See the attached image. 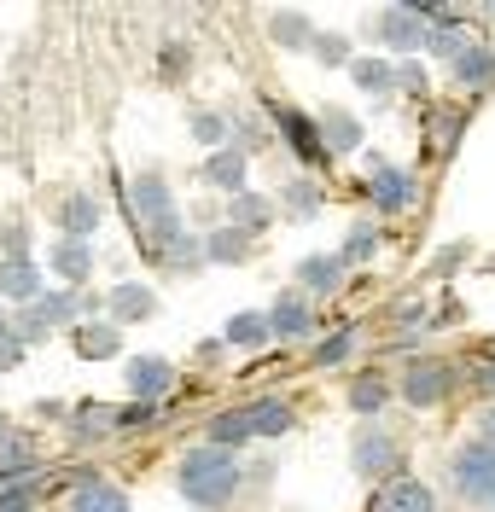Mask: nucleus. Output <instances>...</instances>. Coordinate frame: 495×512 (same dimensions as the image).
Segmentation results:
<instances>
[{"instance_id": "f257e3e1", "label": "nucleus", "mask_w": 495, "mask_h": 512, "mask_svg": "<svg viewBox=\"0 0 495 512\" xmlns=\"http://www.w3.org/2000/svg\"><path fill=\"white\" fill-rule=\"evenodd\" d=\"M123 210H129V227H134V245H140V256L164 268L169 256H175V245L187 239L181 204H175V192L164 187V175H158V169L129 175V187H123Z\"/></svg>"}, {"instance_id": "f03ea898", "label": "nucleus", "mask_w": 495, "mask_h": 512, "mask_svg": "<svg viewBox=\"0 0 495 512\" xmlns=\"http://www.w3.org/2000/svg\"><path fill=\"white\" fill-rule=\"evenodd\" d=\"M175 489H181V501L198 512H222L233 507V495L245 489V460L228 454V448L216 443H198L181 454V466H175Z\"/></svg>"}, {"instance_id": "7ed1b4c3", "label": "nucleus", "mask_w": 495, "mask_h": 512, "mask_svg": "<svg viewBox=\"0 0 495 512\" xmlns=\"http://www.w3.org/2000/svg\"><path fill=\"white\" fill-rule=\"evenodd\" d=\"M88 309H94V297H76V291H65V286H53L47 291V297H35L30 309H24V315H18V326H12V332H18V338H24V344H47V338H53V332H76V326H82V315H88Z\"/></svg>"}, {"instance_id": "20e7f679", "label": "nucleus", "mask_w": 495, "mask_h": 512, "mask_svg": "<svg viewBox=\"0 0 495 512\" xmlns=\"http://www.w3.org/2000/svg\"><path fill=\"white\" fill-rule=\"evenodd\" d=\"M461 384V367L455 361H437V355H414L402 373H396V396L408 408H443Z\"/></svg>"}, {"instance_id": "39448f33", "label": "nucleus", "mask_w": 495, "mask_h": 512, "mask_svg": "<svg viewBox=\"0 0 495 512\" xmlns=\"http://www.w3.org/2000/svg\"><path fill=\"white\" fill-rule=\"evenodd\" d=\"M362 187L373 198V210L379 216H402V210H414L420 204V175L408 169V163H391V158H373L362 163Z\"/></svg>"}, {"instance_id": "423d86ee", "label": "nucleus", "mask_w": 495, "mask_h": 512, "mask_svg": "<svg viewBox=\"0 0 495 512\" xmlns=\"http://www.w3.org/2000/svg\"><path fill=\"white\" fill-rule=\"evenodd\" d=\"M350 466H356V478H396V466H402V443H396V431L385 419H367L362 431L350 437Z\"/></svg>"}, {"instance_id": "0eeeda50", "label": "nucleus", "mask_w": 495, "mask_h": 512, "mask_svg": "<svg viewBox=\"0 0 495 512\" xmlns=\"http://www.w3.org/2000/svg\"><path fill=\"white\" fill-rule=\"evenodd\" d=\"M449 483L461 489L472 507H495V448L490 443H461L449 454Z\"/></svg>"}, {"instance_id": "6e6552de", "label": "nucleus", "mask_w": 495, "mask_h": 512, "mask_svg": "<svg viewBox=\"0 0 495 512\" xmlns=\"http://www.w3.org/2000/svg\"><path fill=\"white\" fill-rule=\"evenodd\" d=\"M426 18H431V6H385V12L367 18V35L379 47H391L396 59H414L426 47Z\"/></svg>"}, {"instance_id": "1a4fd4ad", "label": "nucleus", "mask_w": 495, "mask_h": 512, "mask_svg": "<svg viewBox=\"0 0 495 512\" xmlns=\"http://www.w3.org/2000/svg\"><path fill=\"white\" fill-rule=\"evenodd\" d=\"M263 315H268V338H280V344H303V338H315V332H321V309H315L297 286L280 291Z\"/></svg>"}, {"instance_id": "9d476101", "label": "nucleus", "mask_w": 495, "mask_h": 512, "mask_svg": "<svg viewBox=\"0 0 495 512\" xmlns=\"http://www.w3.org/2000/svg\"><path fill=\"white\" fill-rule=\"evenodd\" d=\"M268 117H274V134H280V146H286L297 163H327V146H321V123H315L309 111H297V105H268Z\"/></svg>"}, {"instance_id": "9b49d317", "label": "nucleus", "mask_w": 495, "mask_h": 512, "mask_svg": "<svg viewBox=\"0 0 495 512\" xmlns=\"http://www.w3.org/2000/svg\"><path fill=\"white\" fill-rule=\"evenodd\" d=\"M123 379H129V396L134 402H146V408H158L169 390H175V361L169 355H129V367H123Z\"/></svg>"}, {"instance_id": "f8f14e48", "label": "nucleus", "mask_w": 495, "mask_h": 512, "mask_svg": "<svg viewBox=\"0 0 495 512\" xmlns=\"http://www.w3.org/2000/svg\"><path fill=\"white\" fill-rule=\"evenodd\" d=\"M35 297H47V268L35 256H0V303L30 309Z\"/></svg>"}, {"instance_id": "ddd939ff", "label": "nucleus", "mask_w": 495, "mask_h": 512, "mask_svg": "<svg viewBox=\"0 0 495 512\" xmlns=\"http://www.w3.org/2000/svg\"><path fill=\"white\" fill-rule=\"evenodd\" d=\"M367 512H437V495H431V483L396 472V478H385L379 489H373Z\"/></svg>"}, {"instance_id": "4468645a", "label": "nucleus", "mask_w": 495, "mask_h": 512, "mask_svg": "<svg viewBox=\"0 0 495 512\" xmlns=\"http://www.w3.org/2000/svg\"><path fill=\"white\" fill-rule=\"evenodd\" d=\"M344 274H350V268L338 262V251H315V256H303V262L292 268L297 291H303L309 303H315V297H338V291H344Z\"/></svg>"}, {"instance_id": "2eb2a0df", "label": "nucleus", "mask_w": 495, "mask_h": 512, "mask_svg": "<svg viewBox=\"0 0 495 512\" xmlns=\"http://www.w3.org/2000/svg\"><path fill=\"white\" fill-rule=\"evenodd\" d=\"M99 222H105V204H99V192H65L59 198V239H82V245H94Z\"/></svg>"}, {"instance_id": "dca6fc26", "label": "nucleus", "mask_w": 495, "mask_h": 512, "mask_svg": "<svg viewBox=\"0 0 495 512\" xmlns=\"http://www.w3.org/2000/svg\"><path fill=\"white\" fill-rule=\"evenodd\" d=\"M47 268H53V280L65 291H76L94 274V245H82V239H53V245H47Z\"/></svg>"}, {"instance_id": "f3484780", "label": "nucleus", "mask_w": 495, "mask_h": 512, "mask_svg": "<svg viewBox=\"0 0 495 512\" xmlns=\"http://www.w3.org/2000/svg\"><path fill=\"white\" fill-rule=\"evenodd\" d=\"M105 309H111V326H140V320L158 315V291L140 286V280H123V286H111Z\"/></svg>"}, {"instance_id": "a211bd4d", "label": "nucleus", "mask_w": 495, "mask_h": 512, "mask_svg": "<svg viewBox=\"0 0 495 512\" xmlns=\"http://www.w3.org/2000/svg\"><path fill=\"white\" fill-rule=\"evenodd\" d=\"M315 123H321V146H327V158H356V152H362V117H350L344 105H327Z\"/></svg>"}, {"instance_id": "6ab92c4d", "label": "nucleus", "mask_w": 495, "mask_h": 512, "mask_svg": "<svg viewBox=\"0 0 495 512\" xmlns=\"http://www.w3.org/2000/svg\"><path fill=\"white\" fill-rule=\"evenodd\" d=\"M274 216H280V210H274V198H268V192L245 187V192H233V198H228V227H233V233H245V239H257Z\"/></svg>"}, {"instance_id": "aec40b11", "label": "nucleus", "mask_w": 495, "mask_h": 512, "mask_svg": "<svg viewBox=\"0 0 495 512\" xmlns=\"http://www.w3.org/2000/svg\"><path fill=\"white\" fill-rule=\"evenodd\" d=\"M245 169H251V158H245L239 146H222V152L204 158V187L222 192V198H233V192H245Z\"/></svg>"}, {"instance_id": "412c9836", "label": "nucleus", "mask_w": 495, "mask_h": 512, "mask_svg": "<svg viewBox=\"0 0 495 512\" xmlns=\"http://www.w3.org/2000/svg\"><path fill=\"white\" fill-rule=\"evenodd\" d=\"M70 344L82 361H111V355H123V326H111V320H82L76 332H70Z\"/></svg>"}, {"instance_id": "4be33fe9", "label": "nucleus", "mask_w": 495, "mask_h": 512, "mask_svg": "<svg viewBox=\"0 0 495 512\" xmlns=\"http://www.w3.org/2000/svg\"><path fill=\"white\" fill-rule=\"evenodd\" d=\"M41 472V454H35L30 437H18V431H6L0 437V489L6 483H30Z\"/></svg>"}, {"instance_id": "5701e85b", "label": "nucleus", "mask_w": 495, "mask_h": 512, "mask_svg": "<svg viewBox=\"0 0 495 512\" xmlns=\"http://www.w3.org/2000/svg\"><path fill=\"white\" fill-rule=\"evenodd\" d=\"M65 512H129V495H123L111 478H82L76 489H70Z\"/></svg>"}, {"instance_id": "b1692460", "label": "nucleus", "mask_w": 495, "mask_h": 512, "mask_svg": "<svg viewBox=\"0 0 495 512\" xmlns=\"http://www.w3.org/2000/svg\"><path fill=\"white\" fill-rule=\"evenodd\" d=\"M245 419H251V437H286L297 425V408L286 396H257V402H245Z\"/></svg>"}, {"instance_id": "393cba45", "label": "nucleus", "mask_w": 495, "mask_h": 512, "mask_svg": "<svg viewBox=\"0 0 495 512\" xmlns=\"http://www.w3.org/2000/svg\"><path fill=\"white\" fill-rule=\"evenodd\" d=\"M449 70H455V82H461L466 94H484V88L495 82V47H490V41H472Z\"/></svg>"}, {"instance_id": "a878e982", "label": "nucleus", "mask_w": 495, "mask_h": 512, "mask_svg": "<svg viewBox=\"0 0 495 512\" xmlns=\"http://www.w3.org/2000/svg\"><path fill=\"white\" fill-rule=\"evenodd\" d=\"M222 344H228V350H263L268 344V315L263 309H239V315H228Z\"/></svg>"}, {"instance_id": "bb28decb", "label": "nucleus", "mask_w": 495, "mask_h": 512, "mask_svg": "<svg viewBox=\"0 0 495 512\" xmlns=\"http://www.w3.org/2000/svg\"><path fill=\"white\" fill-rule=\"evenodd\" d=\"M391 390H396V384L385 379V373H356V384H350V408L362 414V425H367V419H379V414H385Z\"/></svg>"}, {"instance_id": "cd10ccee", "label": "nucleus", "mask_w": 495, "mask_h": 512, "mask_svg": "<svg viewBox=\"0 0 495 512\" xmlns=\"http://www.w3.org/2000/svg\"><path fill=\"white\" fill-rule=\"evenodd\" d=\"M350 82L367 99H391L396 94V64L391 59H350Z\"/></svg>"}, {"instance_id": "c85d7f7f", "label": "nucleus", "mask_w": 495, "mask_h": 512, "mask_svg": "<svg viewBox=\"0 0 495 512\" xmlns=\"http://www.w3.org/2000/svg\"><path fill=\"white\" fill-rule=\"evenodd\" d=\"M321 204H327V192L315 187L309 175H292V181L280 187V198H274V210H286V216H297V222H303V216H315Z\"/></svg>"}, {"instance_id": "c756f323", "label": "nucleus", "mask_w": 495, "mask_h": 512, "mask_svg": "<svg viewBox=\"0 0 495 512\" xmlns=\"http://www.w3.org/2000/svg\"><path fill=\"white\" fill-rule=\"evenodd\" d=\"M187 128H193V140L204 146V152H222V146H233V111H193V117H187Z\"/></svg>"}, {"instance_id": "7c9ffc66", "label": "nucleus", "mask_w": 495, "mask_h": 512, "mask_svg": "<svg viewBox=\"0 0 495 512\" xmlns=\"http://www.w3.org/2000/svg\"><path fill=\"white\" fill-rule=\"evenodd\" d=\"M268 35L280 41V53H309V41H315V24H309L303 12H274V18H268Z\"/></svg>"}, {"instance_id": "2f4dec72", "label": "nucleus", "mask_w": 495, "mask_h": 512, "mask_svg": "<svg viewBox=\"0 0 495 512\" xmlns=\"http://www.w3.org/2000/svg\"><path fill=\"white\" fill-rule=\"evenodd\" d=\"M245 256H251V239H245V233H233V227H210V233H204V262L233 268V262H245Z\"/></svg>"}, {"instance_id": "473e14b6", "label": "nucleus", "mask_w": 495, "mask_h": 512, "mask_svg": "<svg viewBox=\"0 0 495 512\" xmlns=\"http://www.w3.org/2000/svg\"><path fill=\"white\" fill-rule=\"evenodd\" d=\"M204 443L228 448V454H239V448L251 443V419H245V408H222V414L210 419V437Z\"/></svg>"}, {"instance_id": "72a5a7b5", "label": "nucleus", "mask_w": 495, "mask_h": 512, "mask_svg": "<svg viewBox=\"0 0 495 512\" xmlns=\"http://www.w3.org/2000/svg\"><path fill=\"white\" fill-rule=\"evenodd\" d=\"M111 431H117V408H111V402H88V408H76V425H70L76 443H94V437H111Z\"/></svg>"}, {"instance_id": "f704fd0d", "label": "nucleus", "mask_w": 495, "mask_h": 512, "mask_svg": "<svg viewBox=\"0 0 495 512\" xmlns=\"http://www.w3.org/2000/svg\"><path fill=\"white\" fill-rule=\"evenodd\" d=\"M356 344H362V326H338L332 338L315 344V367H321V373H327V367H344V361L356 355Z\"/></svg>"}, {"instance_id": "c9c22d12", "label": "nucleus", "mask_w": 495, "mask_h": 512, "mask_svg": "<svg viewBox=\"0 0 495 512\" xmlns=\"http://www.w3.org/2000/svg\"><path fill=\"white\" fill-rule=\"evenodd\" d=\"M309 53L327 64V70H350V59H356V53H350V35H338V30H315Z\"/></svg>"}, {"instance_id": "e433bc0d", "label": "nucleus", "mask_w": 495, "mask_h": 512, "mask_svg": "<svg viewBox=\"0 0 495 512\" xmlns=\"http://www.w3.org/2000/svg\"><path fill=\"white\" fill-rule=\"evenodd\" d=\"M373 251H379V227L356 222V227H350V239L338 245V262H344V268H356V262H373Z\"/></svg>"}, {"instance_id": "4c0bfd02", "label": "nucleus", "mask_w": 495, "mask_h": 512, "mask_svg": "<svg viewBox=\"0 0 495 512\" xmlns=\"http://www.w3.org/2000/svg\"><path fill=\"white\" fill-rule=\"evenodd\" d=\"M41 507V483H6V489H0V512H35Z\"/></svg>"}, {"instance_id": "58836bf2", "label": "nucleus", "mask_w": 495, "mask_h": 512, "mask_svg": "<svg viewBox=\"0 0 495 512\" xmlns=\"http://www.w3.org/2000/svg\"><path fill=\"white\" fill-rule=\"evenodd\" d=\"M24 355H30V344H24L18 332H0V373H18Z\"/></svg>"}, {"instance_id": "ea45409f", "label": "nucleus", "mask_w": 495, "mask_h": 512, "mask_svg": "<svg viewBox=\"0 0 495 512\" xmlns=\"http://www.w3.org/2000/svg\"><path fill=\"white\" fill-rule=\"evenodd\" d=\"M158 419V408H146V402H129V408H117V431H146Z\"/></svg>"}, {"instance_id": "a19ab883", "label": "nucleus", "mask_w": 495, "mask_h": 512, "mask_svg": "<svg viewBox=\"0 0 495 512\" xmlns=\"http://www.w3.org/2000/svg\"><path fill=\"white\" fill-rule=\"evenodd\" d=\"M466 379H472V384H478V390H484V396H490V402H495V344H490V350H484V361H478V367H472Z\"/></svg>"}, {"instance_id": "79ce46f5", "label": "nucleus", "mask_w": 495, "mask_h": 512, "mask_svg": "<svg viewBox=\"0 0 495 512\" xmlns=\"http://www.w3.org/2000/svg\"><path fill=\"white\" fill-rule=\"evenodd\" d=\"M402 88H420V94H426V70H420L414 59L396 64V94H402Z\"/></svg>"}, {"instance_id": "37998d69", "label": "nucleus", "mask_w": 495, "mask_h": 512, "mask_svg": "<svg viewBox=\"0 0 495 512\" xmlns=\"http://www.w3.org/2000/svg\"><path fill=\"white\" fill-rule=\"evenodd\" d=\"M478 443L495 448V402H484V408H478Z\"/></svg>"}, {"instance_id": "c03bdc74", "label": "nucleus", "mask_w": 495, "mask_h": 512, "mask_svg": "<svg viewBox=\"0 0 495 512\" xmlns=\"http://www.w3.org/2000/svg\"><path fill=\"white\" fill-rule=\"evenodd\" d=\"M0 332H12V320H6V315H0Z\"/></svg>"}, {"instance_id": "a18cd8bd", "label": "nucleus", "mask_w": 495, "mask_h": 512, "mask_svg": "<svg viewBox=\"0 0 495 512\" xmlns=\"http://www.w3.org/2000/svg\"><path fill=\"white\" fill-rule=\"evenodd\" d=\"M0 437H6V419H0Z\"/></svg>"}]
</instances>
